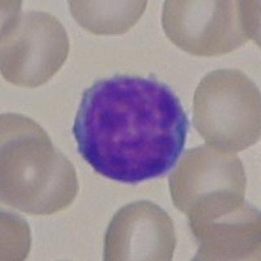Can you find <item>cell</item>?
<instances>
[{
  "instance_id": "cell-5",
  "label": "cell",
  "mask_w": 261,
  "mask_h": 261,
  "mask_svg": "<svg viewBox=\"0 0 261 261\" xmlns=\"http://www.w3.org/2000/svg\"><path fill=\"white\" fill-rule=\"evenodd\" d=\"M21 2H2L0 67L7 81L22 88L47 83L68 58L69 39L47 12L22 13Z\"/></svg>"
},
{
  "instance_id": "cell-1",
  "label": "cell",
  "mask_w": 261,
  "mask_h": 261,
  "mask_svg": "<svg viewBox=\"0 0 261 261\" xmlns=\"http://www.w3.org/2000/svg\"><path fill=\"white\" fill-rule=\"evenodd\" d=\"M72 132L81 157L94 171L136 184L175 166L186 145L188 119L166 84L118 74L84 92Z\"/></svg>"
},
{
  "instance_id": "cell-3",
  "label": "cell",
  "mask_w": 261,
  "mask_h": 261,
  "mask_svg": "<svg viewBox=\"0 0 261 261\" xmlns=\"http://www.w3.org/2000/svg\"><path fill=\"white\" fill-rule=\"evenodd\" d=\"M260 2L167 0L162 27L174 45L195 57H220L249 39L260 43Z\"/></svg>"
},
{
  "instance_id": "cell-9",
  "label": "cell",
  "mask_w": 261,
  "mask_h": 261,
  "mask_svg": "<svg viewBox=\"0 0 261 261\" xmlns=\"http://www.w3.org/2000/svg\"><path fill=\"white\" fill-rule=\"evenodd\" d=\"M69 11L80 27L97 36L127 33L145 12V0H71Z\"/></svg>"
},
{
  "instance_id": "cell-8",
  "label": "cell",
  "mask_w": 261,
  "mask_h": 261,
  "mask_svg": "<svg viewBox=\"0 0 261 261\" xmlns=\"http://www.w3.org/2000/svg\"><path fill=\"white\" fill-rule=\"evenodd\" d=\"M197 242L195 261L260 260L261 217L244 200L231 208L188 218Z\"/></svg>"
},
{
  "instance_id": "cell-6",
  "label": "cell",
  "mask_w": 261,
  "mask_h": 261,
  "mask_svg": "<svg viewBox=\"0 0 261 261\" xmlns=\"http://www.w3.org/2000/svg\"><path fill=\"white\" fill-rule=\"evenodd\" d=\"M170 193L187 216L193 209L227 197H244L247 178L235 151L211 145L190 149L170 174Z\"/></svg>"
},
{
  "instance_id": "cell-7",
  "label": "cell",
  "mask_w": 261,
  "mask_h": 261,
  "mask_svg": "<svg viewBox=\"0 0 261 261\" xmlns=\"http://www.w3.org/2000/svg\"><path fill=\"white\" fill-rule=\"evenodd\" d=\"M176 246L175 226L151 201H135L114 214L103 239L105 261H170Z\"/></svg>"
},
{
  "instance_id": "cell-2",
  "label": "cell",
  "mask_w": 261,
  "mask_h": 261,
  "mask_svg": "<svg viewBox=\"0 0 261 261\" xmlns=\"http://www.w3.org/2000/svg\"><path fill=\"white\" fill-rule=\"evenodd\" d=\"M0 119L2 202L32 216L68 208L79 192L68 158L33 119L12 113Z\"/></svg>"
},
{
  "instance_id": "cell-4",
  "label": "cell",
  "mask_w": 261,
  "mask_h": 261,
  "mask_svg": "<svg viewBox=\"0 0 261 261\" xmlns=\"http://www.w3.org/2000/svg\"><path fill=\"white\" fill-rule=\"evenodd\" d=\"M193 125L206 145L241 151L261 136L260 89L232 68L205 74L193 98Z\"/></svg>"
}]
</instances>
